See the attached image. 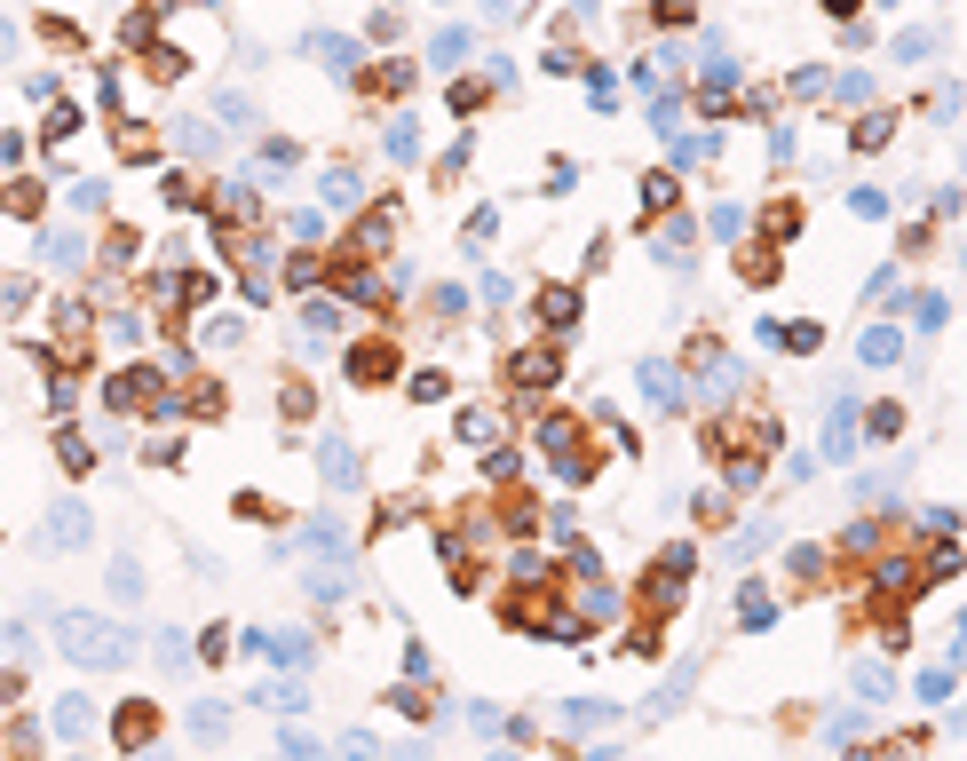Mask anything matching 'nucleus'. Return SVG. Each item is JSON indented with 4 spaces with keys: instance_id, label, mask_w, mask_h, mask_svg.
Returning <instances> with one entry per match:
<instances>
[{
    "instance_id": "nucleus-32",
    "label": "nucleus",
    "mask_w": 967,
    "mask_h": 761,
    "mask_svg": "<svg viewBox=\"0 0 967 761\" xmlns=\"http://www.w3.org/2000/svg\"><path fill=\"white\" fill-rule=\"evenodd\" d=\"M738 270H746L753 286H769V278H777V254H769V246H753V254H746V262H738Z\"/></svg>"
},
{
    "instance_id": "nucleus-30",
    "label": "nucleus",
    "mask_w": 967,
    "mask_h": 761,
    "mask_svg": "<svg viewBox=\"0 0 967 761\" xmlns=\"http://www.w3.org/2000/svg\"><path fill=\"white\" fill-rule=\"evenodd\" d=\"M111 595L135 603V595H143V571H135V563H111Z\"/></svg>"
},
{
    "instance_id": "nucleus-37",
    "label": "nucleus",
    "mask_w": 967,
    "mask_h": 761,
    "mask_svg": "<svg viewBox=\"0 0 967 761\" xmlns=\"http://www.w3.org/2000/svg\"><path fill=\"white\" fill-rule=\"evenodd\" d=\"M833 96H841V104H864V96H872V80H864V72H841V88H833Z\"/></svg>"
},
{
    "instance_id": "nucleus-26",
    "label": "nucleus",
    "mask_w": 967,
    "mask_h": 761,
    "mask_svg": "<svg viewBox=\"0 0 967 761\" xmlns=\"http://www.w3.org/2000/svg\"><path fill=\"white\" fill-rule=\"evenodd\" d=\"M698 524L722 532V524H730V492H698Z\"/></svg>"
},
{
    "instance_id": "nucleus-25",
    "label": "nucleus",
    "mask_w": 967,
    "mask_h": 761,
    "mask_svg": "<svg viewBox=\"0 0 967 761\" xmlns=\"http://www.w3.org/2000/svg\"><path fill=\"white\" fill-rule=\"evenodd\" d=\"M310 405H318V397H310L302 381H286V389H278V413H286V421H310Z\"/></svg>"
},
{
    "instance_id": "nucleus-38",
    "label": "nucleus",
    "mask_w": 967,
    "mask_h": 761,
    "mask_svg": "<svg viewBox=\"0 0 967 761\" xmlns=\"http://www.w3.org/2000/svg\"><path fill=\"white\" fill-rule=\"evenodd\" d=\"M872 436H904V405H880L872 413Z\"/></svg>"
},
{
    "instance_id": "nucleus-22",
    "label": "nucleus",
    "mask_w": 967,
    "mask_h": 761,
    "mask_svg": "<svg viewBox=\"0 0 967 761\" xmlns=\"http://www.w3.org/2000/svg\"><path fill=\"white\" fill-rule=\"evenodd\" d=\"M769 611H777L769 587H746V595H738V619H746V627H769Z\"/></svg>"
},
{
    "instance_id": "nucleus-3",
    "label": "nucleus",
    "mask_w": 967,
    "mask_h": 761,
    "mask_svg": "<svg viewBox=\"0 0 967 761\" xmlns=\"http://www.w3.org/2000/svg\"><path fill=\"white\" fill-rule=\"evenodd\" d=\"M508 389H516V405H532L539 389H555V349H516L508 357Z\"/></svg>"
},
{
    "instance_id": "nucleus-21",
    "label": "nucleus",
    "mask_w": 967,
    "mask_h": 761,
    "mask_svg": "<svg viewBox=\"0 0 967 761\" xmlns=\"http://www.w3.org/2000/svg\"><path fill=\"white\" fill-rule=\"evenodd\" d=\"M318 278H325V254H310V246H302V254L286 262V286H318Z\"/></svg>"
},
{
    "instance_id": "nucleus-13",
    "label": "nucleus",
    "mask_w": 967,
    "mask_h": 761,
    "mask_svg": "<svg viewBox=\"0 0 967 761\" xmlns=\"http://www.w3.org/2000/svg\"><path fill=\"white\" fill-rule=\"evenodd\" d=\"M849 444H857V413H849V405H833V421H825V452H833V460H849Z\"/></svg>"
},
{
    "instance_id": "nucleus-4",
    "label": "nucleus",
    "mask_w": 967,
    "mask_h": 761,
    "mask_svg": "<svg viewBox=\"0 0 967 761\" xmlns=\"http://www.w3.org/2000/svg\"><path fill=\"white\" fill-rule=\"evenodd\" d=\"M111 738H119V754H143V746L159 738V706H151V698H127L119 722H111Z\"/></svg>"
},
{
    "instance_id": "nucleus-27",
    "label": "nucleus",
    "mask_w": 967,
    "mask_h": 761,
    "mask_svg": "<svg viewBox=\"0 0 967 761\" xmlns=\"http://www.w3.org/2000/svg\"><path fill=\"white\" fill-rule=\"evenodd\" d=\"M72 135H80V111L56 104V111H48V135H40V143H72Z\"/></svg>"
},
{
    "instance_id": "nucleus-11",
    "label": "nucleus",
    "mask_w": 967,
    "mask_h": 761,
    "mask_svg": "<svg viewBox=\"0 0 967 761\" xmlns=\"http://www.w3.org/2000/svg\"><path fill=\"white\" fill-rule=\"evenodd\" d=\"M365 88H373V96H405V88H413V64H405V56H389V64H373V72H365Z\"/></svg>"
},
{
    "instance_id": "nucleus-14",
    "label": "nucleus",
    "mask_w": 967,
    "mask_h": 761,
    "mask_svg": "<svg viewBox=\"0 0 967 761\" xmlns=\"http://www.w3.org/2000/svg\"><path fill=\"white\" fill-rule=\"evenodd\" d=\"M119 159H135V167H143V159H159V135L127 119V127H119Z\"/></svg>"
},
{
    "instance_id": "nucleus-34",
    "label": "nucleus",
    "mask_w": 967,
    "mask_h": 761,
    "mask_svg": "<svg viewBox=\"0 0 967 761\" xmlns=\"http://www.w3.org/2000/svg\"><path fill=\"white\" fill-rule=\"evenodd\" d=\"M48 262H56V270H72V262H80V238H72V230H56V238H48Z\"/></svg>"
},
{
    "instance_id": "nucleus-15",
    "label": "nucleus",
    "mask_w": 967,
    "mask_h": 761,
    "mask_svg": "<svg viewBox=\"0 0 967 761\" xmlns=\"http://www.w3.org/2000/svg\"><path fill=\"white\" fill-rule=\"evenodd\" d=\"M56 460H64V476H88V460H96V452H88V436H56Z\"/></svg>"
},
{
    "instance_id": "nucleus-10",
    "label": "nucleus",
    "mask_w": 967,
    "mask_h": 761,
    "mask_svg": "<svg viewBox=\"0 0 967 761\" xmlns=\"http://www.w3.org/2000/svg\"><path fill=\"white\" fill-rule=\"evenodd\" d=\"M452 436H460V444H484V452H492V444H500V421H492L484 405H468V413L452 421Z\"/></svg>"
},
{
    "instance_id": "nucleus-31",
    "label": "nucleus",
    "mask_w": 967,
    "mask_h": 761,
    "mask_svg": "<svg viewBox=\"0 0 967 761\" xmlns=\"http://www.w3.org/2000/svg\"><path fill=\"white\" fill-rule=\"evenodd\" d=\"M484 96H492V88H484V80H452V111H460V119H468V111L484 104Z\"/></svg>"
},
{
    "instance_id": "nucleus-12",
    "label": "nucleus",
    "mask_w": 967,
    "mask_h": 761,
    "mask_svg": "<svg viewBox=\"0 0 967 761\" xmlns=\"http://www.w3.org/2000/svg\"><path fill=\"white\" fill-rule=\"evenodd\" d=\"M0 207H8V215H16V222H32V215H40V207H48V199H40V183H32V175H24V183H8V191H0Z\"/></svg>"
},
{
    "instance_id": "nucleus-1",
    "label": "nucleus",
    "mask_w": 967,
    "mask_h": 761,
    "mask_svg": "<svg viewBox=\"0 0 967 761\" xmlns=\"http://www.w3.org/2000/svg\"><path fill=\"white\" fill-rule=\"evenodd\" d=\"M56 651L80 658V666H127L135 658V635L111 627V619H96V611H64L56 619Z\"/></svg>"
},
{
    "instance_id": "nucleus-6",
    "label": "nucleus",
    "mask_w": 967,
    "mask_h": 761,
    "mask_svg": "<svg viewBox=\"0 0 967 761\" xmlns=\"http://www.w3.org/2000/svg\"><path fill=\"white\" fill-rule=\"evenodd\" d=\"M389 373H397V349H389V341L349 349V381H389Z\"/></svg>"
},
{
    "instance_id": "nucleus-8",
    "label": "nucleus",
    "mask_w": 967,
    "mask_h": 761,
    "mask_svg": "<svg viewBox=\"0 0 967 761\" xmlns=\"http://www.w3.org/2000/svg\"><path fill=\"white\" fill-rule=\"evenodd\" d=\"M539 318L563 333V326H579V294L571 286H539Z\"/></svg>"
},
{
    "instance_id": "nucleus-39",
    "label": "nucleus",
    "mask_w": 967,
    "mask_h": 761,
    "mask_svg": "<svg viewBox=\"0 0 967 761\" xmlns=\"http://www.w3.org/2000/svg\"><path fill=\"white\" fill-rule=\"evenodd\" d=\"M825 8H833V16H857V8H864V0H825Z\"/></svg>"
},
{
    "instance_id": "nucleus-16",
    "label": "nucleus",
    "mask_w": 967,
    "mask_h": 761,
    "mask_svg": "<svg viewBox=\"0 0 967 761\" xmlns=\"http://www.w3.org/2000/svg\"><path fill=\"white\" fill-rule=\"evenodd\" d=\"M532 516H539L532 492H508V500H500V524H508V532H532Z\"/></svg>"
},
{
    "instance_id": "nucleus-28",
    "label": "nucleus",
    "mask_w": 967,
    "mask_h": 761,
    "mask_svg": "<svg viewBox=\"0 0 967 761\" xmlns=\"http://www.w3.org/2000/svg\"><path fill=\"white\" fill-rule=\"evenodd\" d=\"M104 207H111L104 183H72V215H104Z\"/></svg>"
},
{
    "instance_id": "nucleus-33",
    "label": "nucleus",
    "mask_w": 967,
    "mask_h": 761,
    "mask_svg": "<svg viewBox=\"0 0 967 761\" xmlns=\"http://www.w3.org/2000/svg\"><path fill=\"white\" fill-rule=\"evenodd\" d=\"M413 397H421V405H444V397H452V381H444V373H413Z\"/></svg>"
},
{
    "instance_id": "nucleus-7",
    "label": "nucleus",
    "mask_w": 967,
    "mask_h": 761,
    "mask_svg": "<svg viewBox=\"0 0 967 761\" xmlns=\"http://www.w3.org/2000/svg\"><path fill=\"white\" fill-rule=\"evenodd\" d=\"M88 722H96V706H88V698H56V738H64V746H80V738H88Z\"/></svg>"
},
{
    "instance_id": "nucleus-24",
    "label": "nucleus",
    "mask_w": 967,
    "mask_h": 761,
    "mask_svg": "<svg viewBox=\"0 0 967 761\" xmlns=\"http://www.w3.org/2000/svg\"><path fill=\"white\" fill-rule=\"evenodd\" d=\"M325 207H357V175H349V167L325 175Z\"/></svg>"
},
{
    "instance_id": "nucleus-9",
    "label": "nucleus",
    "mask_w": 967,
    "mask_h": 761,
    "mask_svg": "<svg viewBox=\"0 0 967 761\" xmlns=\"http://www.w3.org/2000/svg\"><path fill=\"white\" fill-rule=\"evenodd\" d=\"M318 468H325V484H341V492H349V484H357V476H365V468H357V452H349V444H341V436H333V444H325V452H318Z\"/></svg>"
},
{
    "instance_id": "nucleus-19",
    "label": "nucleus",
    "mask_w": 967,
    "mask_h": 761,
    "mask_svg": "<svg viewBox=\"0 0 967 761\" xmlns=\"http://www.w3.org/2000/svg\"><path fill=\"white\" fill-rule=\"evenodd\" d=\"M643 199H650L643 215L658 222V215H674V199H682V191H674V175H650V183H643Z\"/></svg>"
},
{
    "instance_id": "nucleus-29",
    "label": "nucleus",
    "mask_w": 967,
    "mask_h": 761,
    "mask_svg": "<svg viewBox=\"0 0 967 761\" xmlns=\"http://www.w3.org/2000/svg\"><path fill=\"white\" fill-rule=\"evenodd\" d=\"M761 222H769V238H793V230H801V207H793V199H777Z\"/></svg>"
},
{
    "instance_id": "nucleus-2",
    "label": "nucleus",
    "mask_w": 967,
    "mask_h": 761,
    "mask_svg": "<svg viewBox=\"0 0 967 761\" xmlns=\"http://www.w3.org/2000/svg\"><path fill=\"white\" fill-rule=\"evenodd\" d=\"M104 405L111 413H175V397H167V373L159 365H127V373H111V389H104Z\"/></svg>"
},
{
    "instance_id": "nucleus-17",
    "label": "nucleus",
    "mask_w": 967,
    "mask_h": 761,
    "mask_svg": "<svg viewBox=\"0 0 967 761\" xmlns=\"http://www.w3.org/2000/svg\"><path fill=\"white\" fill-rule=\"evenodd\" d=\"M48 540H56V547H80V540H88V516H80V508H56Z\"/></svg>"
},
{
    "instance_id": "nucleus-35",
    "label": "nucleus",
    "mask_w": 967,
    "mask_h": 761,
    "mask_svg": "<svg viewBox=\"0 0 967 761\" xmlns=\"http://www.w3.org/2000/svg\"><path fill=\"white\" fill-rule=\"evenodd\" d=\"M864 357H872V365H888V357H896V333H888V326L864 333Z\"/></svg>"
},
{
    "instance_id": "nucleus-20",
    "label": "nucleus",
    "mask_w": 967,
    "mask_h": 761,
    "mask_svg": "<svg viewBox=\"0 0 967 761\" xmlns=\"http://www.w3.org/2000/svg\"><path fill=\"white\" fill-rule=\"evenodd\" d=\"M389 159H405V167L421 159V127H413V119H397V127H389Z\"/></svg>"
},
{
    "instance_id": "nucleus-36",
    "label": "nucleus",
    "mask_w": 967,
    "mask_h": 761,
    "mask_svg": "<svg viewBox=\"0 0 967 761\" xmlns=\"http://www.w3.org/2000/svg\"><path fill=\"white\" fill-rule=\"evenodd\" d=\"M849 682H857L864 698H888V674H880V666H857V674H849Z\"/></svg>"
},
{
    "instance_id": "nucleus-18",
    "label": "nucleus",
    "mask_w": 967,
    "mask_h": 761,
    "mask_svg": "<svg viewBox=\"0 0 967 761\" xmlns=\"http://www.w3.org/2000/svg\"><path fill=\"white\" fill-rule=\"evenodd\" d=\"M888 135H896V119H888V111H872V119H857V135H849V143H857V151H880Z\"/></svg>"
},
{
    "instance_id": "nucleus-5",
    "label": "nucleus",
    "mask_w": 967,
    "mask_h": 761,
    "mask_svg": "<svg viewBox=\"0 0 967 761\" xmlns=\"http://www.w3.org/2000/svg\"><path fill=\"white\" fill-rule=\"evenodd\" d=\"M246 651H262L270 666H302L310 643H302V635H270V627H254V635H246Z\"/></svg>"
},
{
    "instance_id": "nucleus-23",
    "label": "nucleus",
    "mask_w": 967,
    "mask_h": 761,
    "mask_svg": "<svg viewBox=\"0 0 967 761\" xmlns=\"http://www.w3.org/2000/svg\"><path fill=\"white\" fill-rule=\"evenodd\" d=\"M436 64H444V72H452V64H468V32H460V24H452V32H436Z\"/></svg>"
}]
</instances>
